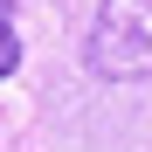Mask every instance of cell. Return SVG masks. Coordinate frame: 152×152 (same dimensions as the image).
Instances as JSON below:
<instances>
[{
    "label": "cell",
    "instance_id": "obj_1",
    "mask_svg": "<svg viewBox=\"0 0 152 152\" xmlns=\"http://www.w3.org/2000/svg\"><path fill=\"white\" fill-rule=\"evenodd\" d=\"M83 62L104 83H145L152 76V0H97Z\"/></svg>",
    "mask_w": 152,
    "mask_h": 152
},
{
    "label": "cell",
    "instance_id": "obj_2",
    "mask_svg": "<svg viewBox=\"0 0 152 152\" xmlns=\"http://www.w3.org/2000/svg\"><path fill=\"white\" fill-rule=\"evenodd\" d=\"M21 69V42H14V0H0V76Z\"/></svg>",
    "mask_w": 152,
    "mask_h": 152
}]
</instances>
